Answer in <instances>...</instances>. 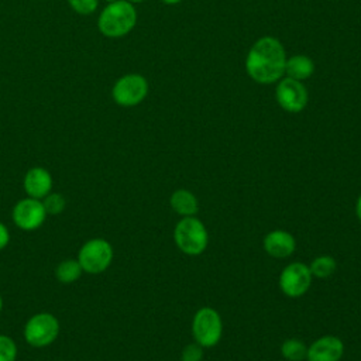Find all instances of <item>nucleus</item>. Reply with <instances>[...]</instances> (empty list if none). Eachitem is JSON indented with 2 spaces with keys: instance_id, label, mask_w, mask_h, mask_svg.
I'll return each mask as SVG.
<instances>
[{
  "instance_id": "7",
  "label": "nucleus",
  "mask_w": 361,
  "mask_h": 361,
  "mask_svg": "<svg viewBox=\"0 0 361 361\" xmlns=\"http://www.w3.org/2000/svg\"><path fill=\"white\" fill-rule=\"evenodd\" d=\"M148 93V82L142 75L128 73L118 78L111 89L113 100L123 107L140 104Z\"/></svg>"
},
{
  "instance_id": "9",
  "label": "nucleus",
  "mask_w": 361,
  "mask_h": 361,
  "mask_svg": "<svg viewBox=\"0 0 361 361\" xmlns=\"http://www.w3.org/2000/svg\"><path fill=\"white\" fill-rule=\"evenodd\" d=\"M47 212L39 199L23 197L11 209V219L16 227L23 231H34L39 228L47 219Z\"/></svg>"
},
{
  "instance_id": "21",
  "label": "nucleus",
  "mask_w": 361,
  "mask_h": 361,
  "mask_svg": "<svg viewBox=\"0 0 361 361\" xmlns=\"http://www.w3.org/2000/svg\"><path fill=\"white\" fill-rule=\"evenodd\" d=\"M71 8L82 16L92 14L99 6V0H68Z\"/></svg>"
},
{
  "instance_id": "25",
  "label": "nucleus",
  "mask_w": 361,
  "mask_h": 361,
  "mask_svg": "<svg viewBox=\"0 0 361 361\" xmlns=\"http://www.w3.org/2000/svg\"><path fill=\"white\" fill-rule=\"evenodd\" d=\"M162 3H165V4H178V3H180L182 0H161Z\"/></svg>"
},
{
  "instance_id": "20",
  "label": "nucleus",
  "mask_w": 361,
  "mask_h": 361,
  "mask_svg": "<svg viewBox=\"0 0 361 361\" xmlns=\"http://www.w3.org/2000/svg\"><path fill=\"white\" fill-rule=\"evenodd\" d=\"M17 358V344L7 336L0 334V361H16Z\"/></svg>"
},
{
  "instance_id": "3",
  "label": "nucleus",
  "mask_w": 361,
  "mask_h": 361,
  "mask_svg": "<svg viewBox=\"0 0 361 361\" xmlns=\"http://www.w3.org/2000/svg\"><path fill=\"white\" fill-rule=\"evenodd\" d=\"M173 241L183 254L196 257L207 248L209 233L206 226L196 216H188L176 223Z\"/></svg>"
},
{
  "instance_id": "15",
  "label": "nucleus",
  "mask_w": 361,
  "mask_h": 361,
  "mask_svg": "<svg viewBox=\"0 0 361 361\" xmlns=\"http://www.w3.org/2000/svg\"><path fill=\"white\" fill-rule=\"evenodd\" d=\"M313 72H314V63L306 55H293L286 59L285 73L288 75V78L303 80V79H307Z\"/></svg>"
},
{
  "instance_id": "24",
  "label": "nucleus",
  "mask_w": 361,
  "mask_h": 361,
  "mask_svg": "<svg viewBox=\"0 0 361 361\" xmlns=\"http://www.w3.org/2000/svg\"><path fill=\"white\" fill-rule=\"evenodd\" d=\"M355 214L361 221V195L357 197V202H355Z\"/></svg>"
},
{
  "instance_id": "18",
  "label": "nucleus",
  "mask_w": 361,
  "mask_h": 361,
  "mask_svg": "<svg viewBox=\"0 0 361 361\" xmlns=\"http://www.w3.org/2000/svg\"><path fill=\"white\" fill-rule=\"evenodd\" d=\"M307 345L299 338H288L281 344V354L288 361L306 360Z\"/></svg>"
},
{
  "instance_id": "27",
  "label": "nucleus",
  "mask_w": 361,
  "mask_h": 361,
  "mask_svg": "<svg viewBox=\"0 0 361 361\" xmlns=\"http://www.w3.org/2000/svg\"><path fill=\"white\" fill-rule=\"evenodd\" d=\"M127 1H130V3H141L144 0H127Z\"/></svg>"
},
{
  "instance_id": "4",
  "label": "nucleus",
  "mask_w": 361,
  "mask_h": 361,
  "mask_svg": "<svg viewBox=\"0 0 361 361\" xmlns=\"http://www.w3.org/2000/svg\"><path fill=\"white\" fill-rule=\"evenodd\" d=\"M113 257L114 251L111 244L104 238L96 237L83 243L76 259L79 261L83 272L96 275L104 272L111 265Z\"/></svg>"
},
{
  "instance_id": "12",
  "label": "nucleus",
  "mask_w": 361,
  "mask_h": 361,
  "mask_svg": "<svg viewBox=\"0 0 361 361\" xmlns=\"http://www.w3.org/2000/svg\"><path fill=\"white\" fill-rule=\"evenodd\" d=\"M52 175L48 169L42 166L30 168L23 179V188L28 197L44 199L49 192H52Z\"/></svg>"
},
{
  "instance_id": "23",
  "label": "nucleus",
  "mask_w": 361,
  "mask_h": 361,
  "mask_svg": "<svg viewBox=\"0 0 361 361\" xmlns=\"http://www.w3.org/2000/svg\"><path fill=\"white\" fill-rule=\"evenodd\" d=\"M10 243V231L4 223L0 221V250L6 248Z\"/></svg>"
},
{
  "instance_id": "17",
  "label": "nucleus",
  "mask_w": 361,
  "mask_h": 361,
  "mask_svg": "<svg viewBox=\"0 0 361 361\" xmlns=\"http://www.w3.org/2000/svg\"><path fill=\"white\" fill-rule=\"evenodd\" d=\"M336 268L337 262L331 255H319L309 265L312 276L317 279L330 278L336 272Z\"/></svg>"
},
{
  "instance_id": "26",
  "label": "nucleus",
  "mask_w": 361,
  "mask_h": 361,
  "mask_svg": "<svg viewBox=\"0 0 361 361\" xmlns=\"http://www.w3.org/2000/svg\"><path fill=\"white\" fill-rule=\"evenodd\" d=\"M1 309H3V296L0 293V312H1Z\"/></svg>"
},
{
  "instance_id": "19",
  "label": "nucleus",
  "mask_w": 361,
  "mask_h": 361,
  "mask_svg": "<svg viewBox=\"0 0 361 361\" xmlns=\"http://www.w3.org/2000/svg\"><path fill=\"white\" fill-rule=\"evenodd\" d=\"M41 202L44 204L47 214H52V216L62 213L66 207V199L59 192H49L44 199H41Z\"/></svg>"
},
{
  "instance_id": "22",
  "label": "nucleus",
  "mask_w": 361,
  "mask_h": 361,
  "mask_svg": "<svg viewBox=\"0 0 361 361\" xmlns=\"http://www.w3.org/2000/svg\"><path fill=\"white\" fill-rule=\"evenodd\" d=\"M203 347L196 341L186 344L180 353V361H202Z\"/></svg>"
},
{
  "instance_id": "28",
  "label": "nucleus",
  "mask_w": 361,
  "mask_h": 361,
  "mask_svg": "<svg viewBox=\"0 0 361 361\" xmlns=\"http://www.w3.org/2000/svg\"><path fill=\"white\" fill-rule=\"evenodd\" d=\"M104 1H107V3H113V1H116V0H104Z\"/></svg>"
},
{
  "instance_id": "14",
  "label": "nucleus",
  "mask_w": 361,
  "mask_h": 361,
  "mask_svg": "<svg viewBox=\"0 0 361 361\" xmlns=\"http://www.w3.org/2000/svg\"><path fill=\"white\" fill-rule=\"evenodd\" d=\"M169 204L175 213H178L182 217L195 216L199 210V202L197 197L188 189H176L171 197Z\"/></svg>"
},
{
  "instance_id": "11",
  "label": "nucleus",
  "mask_w": 361,
  "mask_h": 361,
  "mask_svg": "<svg viewBox=\"0 0 361 361\" xmlns=\"http://www.w3.org/2000/svg\"><path fill=\"white\" fill-rule=\"evenodd\" d=\"M344 354V343L337 336H322L316 338L306 353L307 361H340Z\"/></svg>"
},
{
  "instance_id": "8",
  "label": "nucleus",
  "mask_w": 361,
  "mask_h": 361,
  "mask_svg": "<svg viewBox=\"0 0 361 361\" xmlns=\"http://www.w3.org/2000/svg\"><path fill=\"white\" fill-rule=\"evenodd\" d=\"M313 276L309 269V265L305 262H290L288 264L279 274V289L282 293L288 298H299L305 295L310 285H312Z\"/></svg>"
},
{
  "instance_id": "10",
  "label": "nucleus",
  "mask_w": 361,
  "mask_h": 361,
  "mask_svg": "<svg viewBox=\"0 0 361 361\" xmlns=\"http://www.w3.org/2000/svg\"><path fill=\"white\" fill-rule=\"evenodd\" d=\"M278 104L288 113H299L307 104V90L300 80L285 78L279 80L275 92Z\"/></svg>"
},
{
  "instance_id": "13",
  "label": "nucleus",
  "mask_w": 361,
  "mask_h": 361,
  "mask_svg": "<svg viewBox=\"0 0 361 361\" xmlns=\"http://www.w3.org/2000/svg\"><path fill=\"white\" fill-rule=\"evenodd\" d=\"M262 247L272 258H288L296 250V240L286 230H272L265 234Z\"/></svg>"
},
{
  "instance_id": "5",
  "label": "nucleus",
  "mask_w": 361,
  "mask_h": 361,
  "mask_svg": "<svg viewBox=\"0 0 361 361\" xmlns=\"http://www.w3.org/2000/svg\"><path fill=\"white\" fill-rule=\"evenodd\" d=\"M59 320L48 312L32 314L24 324V338L34 348L51 345L59 336Z\"/></svg>"
},
{
  "instance_id": "16",
  "label": "nucleus",
  "mask_w": 361,
  "mask_h": 361,
  "mask_svg": "<svg viewBox=\"0 0 361 361\" xmlns=\"http://www.w3.org/2000/svg\"><path fill=\"white\" fill-rule=\"evenodd\" d=\"M83 274V269L78 259L69 258L61 261L55 268V278L61 283H73L76 282Z\"/></svg>"
},
{
  "instance_id": "2",
  "label": "nucleus",
  "mask_w": 361,
  "mask_h": 361,
  "mask_svg": "<svg viewBox=\"0 0 361 361\" xmlns=\"http://www.w3.org/2000/svg\"><path fill=\"white\" fill-rule=\"evenodd\" d=\"M137 23V11L133 3L127 0H116L107 3L97 18L99 31L109 38H120L127 35Z\"/></svg>"
},
{
  "instance_id": "1",
  "label": "nucleus",
  "mask_w": 361,
  "mask_h": 361,
  "mask_svg": "<svg viewBox=\"0 0 361 361\" xmlns=\"http://www.w3.org/2000/svg\"><path fill=\"white\" fill-rule=\"evenodd\" d=\"M286 54L283 45L274 37H262L254 42L245 58L248 76L261 85H271L285 73Z\"/></svg>"
},
{
  "instance_id": "6",
  "label": "nucleus",
  "mask_w": 361,
  "mask_h": 361,
  "mask_svg": "<svg viewBox=\"0 0 361 361\" xmlns=\"http://www.w3.org/2000/svg\"><path fill=\"white\" fill-rule=\"evenodd\" d=\"M223 334V322L219 312L210 306L200 307L192 319V336L203 348L219 344Z\"/></svg>"
}]
</instances>
